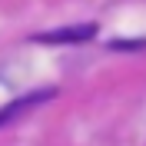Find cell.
Wrapping results in <instances>:
<instances>
[{
    "mask_svg": "<svg viewBox=\"0 0 146 146\" xmlns=\"http://www.w3.org/2000/svg\"><path fill=\"white\" fill-rule=\"evenodd\" d=\"M96 36V23H76V27H60V30H50V33H40L33 36L36 43H83Z\"/></svg>",
    "mask_w": 146,
    "mask_h": 146,
    "instance_id": "cell-1",
    "label": "cell"
},
{
    "mask_svg": "<svg viewBox=\"0 0 146 146\" xmlns=\"http://www.w3.org/2000/svg\"><path fill=\"white\" fill-rule=\"evenodd\" d=\"M53 96V90H43V93H33V96H23V100H17V103H10L7 110H0V123H7L10 116H17L23 106H33V103H40V100H50Z\"/></svg>",
    "mask_w": 146,
    "mask_h": 146,
    "instance_id": "cell-2",
    "label": "cell"
},
{
    "mask_svg": "<svg viewBox=\"0 0 146 146\" xmlns=\"http://www.w3.org/2000/svg\"><path fill=\"white\" fill-rule=\"evenodd\" d=\"M116 50H143L146 40H119V43H113Z\"/></svg>",
    "mask_w": 146,
    "mask_h": 146,
    "instance_id": "cell-3",
    "label": "cell"
}]
</instances>
